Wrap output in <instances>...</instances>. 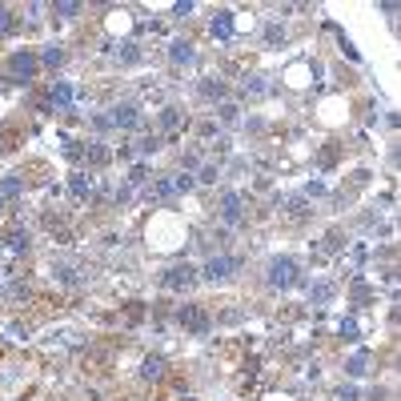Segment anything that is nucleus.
I'll list each match as a JSON object with an SVG mask.
<instances>
[{"mask_svg": "<svg viewBox=\"0 0 401 401\" xmlns=\"http://www.w3.org/2000/svg\"><path fill=\"white\" fill-rule=\"evenodd\" d=\"M8 72H12V80H32V76L41 72V56L28 52V48H17V52L8 56Z\"/></svg>", "mask_w": 401, "mask_h": 401, "instance_id": "obj_2", "label": "nucleus"}, {"mask_svg": "<svg viewBox=\"0 0 401 401\" xmlns=\"http://www.w3.org/2000/svg\"><path fill=\"white\" fill-rule=\"evenodd\" d=\"M65 61H69V52H65L61 45H48L45 52H41V69H61Z\"/></svg>", "mask_w": 401, "mask_h": 401, "instance_id": "obj_7", "label": "nucleus"}, {"mask_svg": "<svg viewBox=\"0 0 401 401\" xmlns=\"http://www.w3.org/2000/svg\"><path fill=\"white\" fill-rule=\"evenodd\" d=\"M72 85H52L48 89V105H56V109H65V105H72Z\"/></svg>", "mask_w": 401, "mask_h": 401, "instance_id": "obj_14", "label": "nucleus"}, {"mask_svg": "<svg viewBox=\"0 0 401 401\" xmlns=\"http://www.w3.org/2000/svg\"><path fill=\"white\" fill-rule=\"evenodd\" d=\"M193 56H197V52H193L189 41H173V48H169V61H173V65H193Z\"/></svg>", "mask_w": 401, "mask_h": 401, "instance_id": "obj_8", "label": "nucleus"}, {"mask_svg": "<svg viewBox=\"0 0 401 401\" xmlns=\"http://www.w3.org/2000/svg\"><path fill=\"white\" fill-rule=\"evenodd\" d=\"M117 61L120 65H137V61H141V48L137 45H117Z\"/></svg>", "mask_w": 401, "mask_h": 401, "instance_id": "obj_17", "label": "nucleus"}, {"mask_svg": "<svg viewBox=\"0 0 401 401\" xmlns=\"http://www.w3.org/2000/svg\"><path fill=\"white\" fill-rule=\"evenodd\" d=\"M161 285L165 289H193L197 285V269L193 265H173V269L161 273Z\"/></svg>", "mask_w": 401, "mask_h": 401, "instance_id": "obj_3", "label": "nucleus"}, {"mask_svg": "<svg viewBox=\"0 0 401 401\" xmlns=\"http://www.w3.org/2000/svg\"><path fill=\"white\" fill-rule=\"evenodd\" d=\"M265 36H269V45H281V41H285V28H277V24H269V32H265Z\"/></svg>", "mask_w": 401, "mask_h": 401, "instance_id": "obj_23", "label": "nucleus"}, {"mask_svg": "<svg viewBox=\"0 0 401 401\" xmlns=\"http://www.w3.org/2000/svg\"><path fill=\"white\" fill-rule=\"evenodd\" d=\"M209 32H213V36H217V41H229V36H233V17H229V12H221V17H213Z\"/></svg>", "mask_w": 401, "mask_h": 401, "instance_id": "obj_11", "label": "nucleus"}, {"mask_svg": "<svg viewBox=\"0 0 401 401\" xmlns=\"http://www.w3.org/2000/svg\"><path fill=\"white\" fill-rule=\"evenodd\" d=\"M161 149V137H144L141 141V153H157Z\"/></svg>", "mask_w": 401, "mask_h": 401, "instance_id": "obj_24", "label": "nucleus"}, {"mask_svg": "<svg viewBox=\"0 0 401 401\" xmlns=\"http://www.w3.org/2000/svg\"><path fill=\"white\" fill-rule=\"evenodd\" d=\"M337 401H361V398H357V389L349 385V389H341V393H337Z\"/></svg>", "mask_w": 401, "mask_h": 401, "instance_id": "obj_26", "label": "nucleus"}, {"mask_svg": "<svg viewBox=\"0 0 401 401\" xmlns=\"http://www.w3.org/2000/svg\"><path fill=\"white\" fill-rule=\"evenodd\" d=\"M237 269H241L237 257H213L209 265H205V281H229Z\"/></svg>", "mask_w": 401, "mask_h": 401, "instance_id": "obj_5", "label": "nucleus"}, {"mask_svg": "<svg viewBox=\"0 0 401 401\" xmlns=\"http://www.w3.org/2000/svg\"><path fill=\"white\" fill-rule=\"evenodd\" d=\"M4 241H8V249H12V253H28V233H24L21 225H8Z\"/></svg>", "mask_w": 401, "mask_h": 401, "instance_id": "obj_9", "label": "nucleus"}, {"mask_svg": "<svg viewBox=\"0 0 401 401\" xmlns=\"http://www.w3.org/2000/svg\"><path fill=\"white\" fill-rule=\"evenodd\" d=\"M221 120H225V124H233V120H237V109H233V105H225V109H221Z\"/></svg>", "mask_w": 401, "mask_h": 401, "instance_id": "obj_25", "label": "nucleus"}, {"mask_svg": "<svg viewBox=\"0 0 401 401\" xmlns=\"http://www.w3.org/2000/svg\"><path fill=\"white\" fill-rule=\"evenodd\" d=\"M21 189H24L21 177H4V181H0V209H4L12 197H21Z\"/></svg>", "mask_w": 401, "mask_h": 401, "instance_id": "obj_12", "label": "nucleus"}, {"mask_svg": "<svg viewBox=\"0 0 401 401\" xmlns=\"http://www.w3.org/2000/svg\"><path fill=\"white\" fill-rule=\"evenodd\" d=\"M201 96H205V100H221V96H225V80L205 76V80H201Z\"/></svg>", "mask_w": 401, "mask_h": 401, "instance_id": "obj_15", "label": "nucleus"}, {"mask_svg": "<svg viewBox=\"0 0 401 401\" xmlns=\"http://www.w3.org/2000/svg\"><path fill=\"white\" fill-rule=\"evenodd\" d=\"M297 281H301L297 261L293 257H273V265H269V285H273V289H293Z\"/></svg>", "mask_w": 401, "mask_h": 401, "instance_id": "obj_1", "label": "nucleus"}, {"mask_svg": "<svg viewBox=\"0 0 401 401\" xmlns=\"http://www.w3.org/2000/svg\"><path fill=\"white\" fill-rule=\"evenodd\" d=\"M109 120H113L117 129H133V124H137V109H133V105H117Z\"/></svg>", "mask_w": 401, "mask_h": 401, "instance_id": "obj_10", "label": "nucleus"}, {"mask_svg": "<svg viewBox=\"0 0 401 401\" xmlns=\"http://www.w3.org/2000/svg\"><path fill=\"white\" fill-rule=\"evenodd\" d=\"M177 321H181V325H185L189 333H209V325H213L209 313H205L201 305H185L181 313H177Z\"/></svg>", "mask_w": 401, "mask_h": 401, "instance_id": "obj_4", "label": "nucleus"}, {"mask_svg": "<svg viewBox=\"0 0 401 401\" xmlns=\"http://www.w3.org/2000/svg\"><path fill=\"white\" fill-rule=\"evenodd\" d=\"M165 369H169L165 357H149V361L141 365V378L144 381H161V378H165Z\"/></svg>", "mask_w": 401, "mask_h": 401, "instance_id": "obj_13", "label": "nucleus"}, {"mask_svg": "<svg viewBox=\"0 0 401 401\" xmlns=\"http://www.w3.org/2000/svg\"><path fill=\"white\" fill-rule=\"evenodd\" d=\"M80 4H52V17H76Z\"/></svg>", "mask_w": 401, "mask_h": 401, "instance_id": "obj_22", "label": "nucleus"}, {"mask_svg": "<svg viewBox=\"0 0 401 401\" xmlns=\"http://www.w3.org/2000/svg\"><path fill=\"white\" fill-rule=\"evenodd\" d=\"M109 28H113V32L129 28V12H109Z\"/></svg>", "mask_w": 401, "mask_h": 401, "instance_id": "obj_20", "label": "nucleus"}, {"mask_svg": "<svg viewBox=\"0 0 401 401\" xmlns=\"http://www.w3.org/2000/svg\"><path fill=\"white\" fill-rule=\"evenodd\" d=\"M72 193H76V197H93V177L76 173V177H72Z\"/></svg>", "mask_w": 401, "mask_h": 401, "instance_id": "obj_18", "label": "nucleus"}, {"mask_svg": "<svg viewBox=\"0 0 401 401\" xmlns=\"http://www.w3.org/2000/svg\"><path fill=\"white\" fill-rule=\"evenodd\" d=\"M365 365H369V354L361 349V354H354L349 361H345V373H349V378H361V373H365Z\"/></svg>", "mask_w": 401, "mask_h": 401, "instance_id": "obj_16", "label": "nucleus"}, {"mask_svg": "<svg viewBox=\"0 0 401 401\" xmlns=\"http://www.w3.org/2000/svg\"><path fill=\"white\" fill-rule=\"evenodd\" d=\"M177 124H181V113L177 109H165L161 113V129H177Z\"/></svg>", "mask_w": 401, "mask_h": 401, "instance_id": "obj_21", "label": "nucleus"}, {"mask_svg": "<svg viewBox=\"0 0 401 401\" xmlns=\"http://www.w3.org/2000/svg\"><path fill=\"white\" fill-rule=\"evenodd\" d=\"M221 221H225V225H237V221H241V197H237V193H229V197L221 201Z\"/></svg>", "mask_w": 401, "mask_h": 401, "instance_id": "obj_6", "label": "nucleus"}, {"mask_svg": "<svg viewBox=\"0 0 401 401\" xmlns=\"http://www.w3.org/2000/svg\"><path fill=\"white\" fill-rule=\"evenodd\" d=\"M245 96H265V80L261 76H245Z\"/></svg>", "mask_w": 401, "mask_h": 401, "instance_id": "obj_19", "label": "nucleus"}]
</instances>
